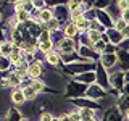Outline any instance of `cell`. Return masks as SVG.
<instances>
[{"instance_id": "obj_4", "label": "cell", "mask_w": 129, "mask_h": 121, "mask_svg": "<svg viewBox=\"0 0 129 121\" xmlns=\"http://www.w3.org/2000/svg\"><path fill=\"white\" fill-rule=\"evenodd\" d=\"M87 97V99H90V100H94V102L99 103L100 102V99H103L105 95H107V90H105L103 87H100L99 84H90V86H87V90H86V94H84Z\"/></svg>"}, {"instance_id": "obj_37", "label": "cell", "mask_w": 129, "mask_h": 121, "mask_svg": "<svg viewBox=\"0 0 129 121\" xmlns=\"http://www.w3.org/2000/svg\"><path fill=\"white\" fill-rule=\"evenodd\" d=\"M52 121H58V118H55V116H53V119H52Z\"/></svg>"}, {"instance_id": "obj_19", "label": "cell", "mask_w": 129, "mask_h": 121, "mask_svg": "<svg viewBox=\"0 0 129 121\" xmlns=\"http://www.w3.org/2000/svg\"><path fill=\"white\" fill-rule=\"evenodd\" d=\"M23 84H24V82H23ZM21 89H23V94H24V99H26V102H34V100L37 99L39 94L29 86V82H26V87H21Z\"/></svg>"}, {"instance_id": "obj_26", "label": "cell", "mask_w": 129, "mask_h": 121, "mask_svg": "<svg viewBox=\"0 0 129 121\" xmlns=\"http://www.w3.org/2000/svg\"><path fill=\"white\" fill-rule=\"evenodd\" d=\"M52 119H53L52 111H42V113H39V116H37V121H52Z\"/></svg>"}, {"instance_id": "obj_27", "label": "cell", "mask_w": 129, "mask_h": 121, "mask_svg": "<svg viewBox=\"0 0 129 121\" xmlns=\"http://www.w3.org/2000/svg\"><path fill=\"white\" fill-rule=\"evenodd\" d=\"M126 26H127V24L124 23V21H123V19H121V18H119V19H116V21L113 23V29H116L118 32H121V31H123V29H124V27H126Z\"/></svg>"}, {"instance_id": "obj_11", "label": "cell", "mask_w": 129, "mask_h": 121, "mask_svg": "<svg viewBox=\"0 0 129 121\" xmlns=\"http://www.w3.org/2000/svg\"><path fill=\"white\" fill-rule=\"evenodd\" d=\"M68 16H70V11H68L66 5H63V3L55 5V8H53V18L56 19V21L63 23L64 19H68Z\"/></svg>"}, {"instance_id": "obj_6", "label": "cell", "mask_w": 129, "mask_h": 121, "mask_svg": "<svg viewBox=\"0 0 129 121\" xmlns=\"http://www.w3.org/2000/svg\"><path fill=\"white\" fill-rule=\"evenodd\" d=\"M44 74H45V70H44V66H42V62L29 63V68H27V76H29L31 79H40Z\"/></svg>"}, {"instance_id": "obj_7", "label": "cell", "mask_w": 129, "mask_h": 121, "mask_svg": "<svg viewBox=\"0 0 129 121\" xmlns=\"http://www.w3.org/2000/svg\"><path fill=\"white\" fill-rule=\"evenodd\" d=\"M95 21L99 24H102L105 29L113 27V19L110 18V15L107 13V10H95Z\"/></svg>"}, {"instance_id": "obj_5", "label": "cell", "mask_w": 129, "mask_h": 121, "mask_svg": "<svg viewBox=\"0 0 129 121\" xmlns=\"http://www.w3.org/2000/svg\"><path fill=\"white\" fill-rule=\"evenodd\" d=\"M97 66V71H95V76H97V84H99L100 87H103L105 90H107L108 87H110V82H108V74H107V70L102 66L100 63H95Z\"/></svg>"}, {"instance_id": "obj_22", "label": "cell", "mask_w": 129, "mask_h": 121, "mask_svg": "<svg viewBox=\"0 0 129 121\" xmlns=\"http://www.w3.org/2000/svg\"><path fill=\"white\" fill-rule=\"evenodd\" d=\"M102 34H103V32H99V31H94V29H87L86 31V36H87V39L90 40L92 45L102 40Z\"/></svg>"}, {"instance_id": "obj_2", "label": "cell", "mask_w": 129, "mask_h": 121, "mask_svg": "<svg viewBox=\"0 0 129 121\" xmlns=\"http://www.w3.org/2000/svg\"><path fill=\"white\" fill-rule=\"evenodd\" d=\"M95 68V63L92 62H87V60H79L76 63H71V65H66L64 71H68L70 74H82V73H87V71H92Z\"/></svg>"}, {"instance_id": "obj_8", "label": "cell", "mask_w": 129, "mask_h": 121, "mask_svg": "<svg viewBox=\"0 0 129 121\" xmlns=\"http://www.w3.org/2000/svg\"><path fill=\"white\" fill-rule=\"evenodd\" d=\"M10 102L15 105V107H21V105L26 103V99H24L23 94V89L21 87H16L10 90Z\"/></svg>"}, {"instance_id": "obj_13", "label": "cell", "mask_w": 129, "mask_h": 121, "mask_svg": "<svg viewBox=\"0 0 129 121\" xmlns=\"http://www.w3.org/2000/svg\"><path fill=\"white\" fill-rule=\"evenodd\" d=\"M99 63L102 65L105 70L115 66V65H116V53H102L100 58H99Z\"/></svg>"}, {"instance_id": "obj_14", "label": "cell", "mask_w": 129, "mask_h": 121, "mask_svg": "<svg viewBox=\"0 0 129 121\" xmlns=\"http://www.w3.org/2000/svg\"><path fill=\"white\" fill-rule=\"evenodd\" d=\"M105 34H107V37H108V42L113 44V45H119L121 42H123V36H121V32H118L116 29H113V27H110V29H107L105 31Z\"/></svg>"}, {"instance_id": "obj_18", "label": "cell", "mask_w": 129, "mask_h": 121, "mask_svg": "<svg viewBox=\"0 0 129 121\" xmlns=\"http://www.w3.org/2000/svg\"><path fill=\"white\" fill-rule=\"evenodd\" d=\"M116 62L119 63V66L123 68V70H129V52L126 50H119L118 55H116Z\"/></svg>"}, {"instance_id": "obj_17", "label": "cell", "mask_w": 129, "mask_h": 121, "mask_svg": "<svg viewBox=\"0 0 129 121\" xmlns=\"http://www.w3.org/2000/svg\"><path fill=\"white\" fill-rule=\"evenodd\" d=\"M63 29V36L64 37H70V39H74L76 36H79V31H78V27L74 26V23H66L64 26L61 27Z\"/></svg>"}, {"instance_id": "obj_3", "label": "cell", "mask_w": 129, "mask_h": 121, "mask_svg": "<svg viewBox=\"0 0 129 121\" xmlns=\"http://www.w3.org/2000/svg\"><path fill=\"white\" fill-rule=\"evenodd\" d=\"M87 90L86 84H81L78 81H70L66 84V97H73V99H79L81 95H84Z\"/></svg>"}, {"instance_id": "obj_16", "label": "cell", "mask_w": 129, "mask_h": 121, "mask_svg": "<svg viewBox=\"0 0 129 121\" xmlns=\"http://www.w3.org/2000/svg\"><path fill=\"white\" fill-rule=\"evenodd\" d=\"M21 111L18 110V108L15 107H10V110H8L5 115L2 116V121H21Z\"/></svg>"}, {"instance_id": "obj_23", "label": "cell", "mask_w": 129, "mask_h": 121, "mask_svg": "<svg viewBox=\"0 0 129 121\" xmlns=\"http://www.w3.org/2000/svg\"><path fill=\"white\" fill-rule=\"evenodd\" d=\"M73 23H74V26L78 27L79 32H86L89 29V24H90V21H87L84 16H82V18H79V19H76V21H73Z\"/></svg>"}, {"instance_id": "obj_34", "label": "cell", "mask_w": 129, "mask_h": 121, "mask_svg": "<svg viewBox=\"0 0 129 121\" xmlns=\"http://www.w3.org/2000/svg\"><path fill=\"white\" fill-rule=\"evenodd\" d=\"M124 90H126V94H127V95H129V82H127V84H126V86H124Z\"/></svg>"}, {"instance_id": "obj_9", "label": "cell", "mask_w": 129, "mask_h": 121, "mask_svg": "<svg viewBox=\"0 0 129 121\" xmlns=\"http://www.w3.org/2000/svg\"><path fill=\"white\" fill-rule=\"evenodd\" d=\"M44 60H45L50 66H53V68H61L63 58H61V55H60L56 50H52V52H48V53H45L44 55Z\"/></svg>"}, {"instance_id": "obj_30", "label": "cell", "mask_w": 129, "mask_h": 121, "mask_svg": "<svg viewBox=\"0 0 129 121\" xmlns=\"http://www.w3.org/2000/svg\"><path fill=\"white\" fill-rule=\"evenodd\" d=\"M8 32L5 31V27H3L2 26V23H0V44H2V42H5V40H8Z\"/></svg>"}, {"instance_id": "obj_21", "label": "cell", "mask_w": 129, "mask_h": 121, "mask_svg": "<svg viewBox=\"0 0 129 121\" xmlns=\"http://www.w3.org/2000/svg\"><path fill=\"white\" fill-rule=\"evenodd\" d=\"M123 118H121V113L118 108H111L110 111H107L105 113V116H103V121H121Z\"/></svg>"}, {"instance_id": "obj_24", "label": "cell", "mask_w": 129, "mask_h": 121, "mask_svg": "<svg viewBox=\"0 0 129 121\" xmlns=\"http://www.w3.org/2000/svg\"><path fill=\"white\" fill-rule=\"evenodd\" d=\"M79 115H81V121L92 119L95 118V110H92V108H79Z\"/></svg>"}, {"instance_id": "obj_35", "label": "cell", "mask_w": 129, "mask_h": 121, "mask_svg": "<svg viewBox=\"0 0 129 121\" xmlns=\"http://www.w3.org/2000/svg\"><path fill=\"white\" fill-rule=\"evenodd\" d=\"M124 81H127V82H129V73H127V74H124Z\"/></svg>"}, {"instance_id": "obj_25", "label": "cell", "mask_w": 129, "mask_h": 121, "mask_svg": "<svg viewBox=\"0 0 129 121\" xmlns=\"http://www.w3.org/2000/svg\"><path fill=\"white\" fill-rule=\"evenodd\" d=\"M11 68V62L10 58H7V56H2L0 55V73H5Z\"/></svg>"}, {"instance_id": "obj_15", "label": "cell", "mask_w": 129, "mask_h": 121, "mask_svg": "<svg viewBox=\"0 0 129 121\" xmlns=\"http://www.w3.org/2000/svg\"><path fill=\"white\" fill-rule=\"evenodd\" d=\"M53 19V8L44 7L42 10H39V23L40 24H47Z\"/></svg>"}, {"instance_id": "obj_12", "label": "cell", "mask_w": 129, "mask_h": 121, "mask_svg": "<svg viewBox=\"0 0 129 121\" xmlns=\"http://www.w3.org/2000/svg\"><path fill=\"white\" fill-rule=\"evenodd\" d=\"M76 81L81 82V84H86V86L95 84L97 82L95 71H87V73H82V74H78V76H76Z\"/></svg>"}, {"instance_id": "obj_38", "label": "cell", "mask_w": 129, "mask_h": 121, "mask_svg": "<svg viewBox=\"0 0 129 121\" xmlns=\"http://www.w3.org/2000/svg\"><path fill=\"white\" fill-rule=\"evenodd\" d=\"M2 18H3V16H2V13H0V23H2Z\"/></svg>"}, {"instance_id": "obj_29", "label": "cell", "mask_w": 129, "mask_h": 121, "mask_svg": "<svg viewBox=\"0 0 129 121\" xmlns=\"http://www.w3.org/2000/svg\"><path fill=\"white\" fill-rule=\"evenodd\" d=\"M116 7H118V10H119V11H126V10H129V2L119 0V2H116Z\"/></svg>"}, {"instance_id": "obj_39", "label": "cell", "mask_w": 129, "mask_h": 121, "mask_svg": "<svg viewBox=\"0 0 129 121\" xmlns=\"http://www.w3.org/2000/svg\"><path fill=\"white\" fill-rule=\"evenodd\" d=\"M21 121H31V119H29V118H26V119H21Z\"/></svg>"}, {"instance_id": "obj_33", "label": "cell", "mask_w": 129, "mask_h": 121, "mask_svg": "<svg viewBox=\"0 0 129 121\" xmlns=\"http://www.w3.org/2000/svg\"><path fill=\"white\" fill-rule=\"evenodd\" d=\"M58 121H71L70 116H68V113H61V115L58 116Z\"/></svg>"}, {"instance_id": "obj_36", "label": "cell", "mask_w": 129, "mask_h": 121, "mask_svg": "<svg viewBox=\"0 0 129 121\" xmlns=\"http://www.w3.org/2000/svg\"><path fill=\"white\" fill-rule=\"evenodd\" d=\"M124 113H126V118H127V121H129V108H127V110L124 111Z\"/></svg>"}, {"instance_id": "obj_28", "label": "cell", "mask_w": 129, "mask_h": 121, "mask_svg": "<svg viewBox=\"0 0 129 121\" xmlns=\"http://www.w3.org/2000/svg\"><path fill=\"white\" fill-rule=\"evenodd\" d=\"M68 116H70V119H71V121H81L79 108H78V110H71V111H68Z\"/></svg>"}, {"instance_id": "obj_31", "label": "cell", "mask_w": 129, "mask_h": 121, "mask_svg": "<svg viewBox=\"0 0 129 121\" xmlns=\"http://www.w3.org/2000/svg\"><path fill=\"white\" fill-rule=\"evenodd\" d=\"M121 19H123L126 24H129V10L126 11H121Z\"/></svg>"}, {"instance_id": "obj_20", "label": "cell", "mask_w": 129, "mask_h": 121, "mask_svg": "<svg viewBox=\"0 0 129 121\" xmlns=\"http://www.w3.org/2000/svg\"><path fill=\"white\" fill-rule=\"evenodd\" d=\"M13 42H10V40H5V42L0 44V55L2 56H7V58H10L11 52H13Z\"/></svg>"}, {"instance_id": "obj_10", "label": "cell", "mask_w": 129, "mask_h": 121, "mask_svg": "<svg viewBox=\"0 0 129 121\" xmlns=\"http://www.w3.org/2000/svg\"><path fill=\"white\" fill-rule=\"evenodd\" d=\"M108 82H110V87H115L119 90L124 87V74L121 71L111 73V74H108Z\"/></svg>"}, {"instance_id": "obj_1", "label": "cell", "mask_w": 129, "mask_h": 121, "mask_svg": "<svg viewBox=\"0 0 129 121\" xmlns=\"http://www.w3.org/2000/svg\"><path fill=\"white\" fill-rule=\"evenodd\" d=\"M78 47H79V44L76 42V39H70V37H63L56 42V48H58L56 52L63 56L76 53V52H78Z\"/></svg>"}, {"instance_id": "obj_32", "label": "cell", "mask_w": 129, "mask_h": 121, "mask_svg": "<svg viewBox=\"0 0 129 121\" xmlns=\"http://www.w3.org/2000/svg\"><path fill=\"white\" fill-rule=\"evenodd\" d=\"M121 36H123V39H124V40H129V24H127L126 27H124L123 31H121Z\"/></svg>"}]
</instances>
